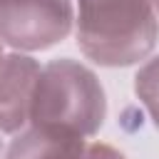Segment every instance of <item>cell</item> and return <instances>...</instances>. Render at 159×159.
Returning <instances> with one entry per match:
<instances>
[{"label":"cell","instance_id":"9c48e42d","mask_svg":"<svg viewBox=\"0 0 159 159\" xmlns=\"http://www.w3.org/2000/svg\"><path fill=\"white\" fill-rule=\"evenodd\" d=\"M154 7H157V15H159V0H154Z\"/></svg>","mask_w":159,"mask_h":159},{"label":"cell","instance_id":"8992f818","mask_svg":"<svg viewBox=\"0 0 159 159\" xmlns=\"http://www.w3.org/2000/svg\"><path fill=\"white\" fill-rule=\"evenodd\" d=\"M134 94L144 104L149 119L159 129V55L147 57L134 75Z\"/></svg>","mask_w":159,"mask_h":159},{"label":"cell","instance_id":"3957f363","mask_svg":"<svg viewBox=\"0 0 159 159\" xmlns=\"http://www.w3.org/2000/svg\"><path fill=\"white\" fill-rule=\"evenodd\" d=\"M75 30V0H0V40L17 52H40Z\"/></svg>","mask_w":159,"mask_h":159},{"label":"cell","instance_id":"6da1fadb","mask_svg":"<svg viewBox=\"0 0 159 159\" xmlns=\"http://www.w3.org/2000/svg\"><path fill=\"white\" fill-rule=\"evenodd\" d=\"M75 40L94 65H137L159 40L154 0H75Z\"/></svg>","mask_w":159,"mask_h":159},{"label":"cell","instance_id":"277c9868","mask_svg":"<svg viewBox=\"0 0 159 159\" xmlns=\"http://www.w3.org/2000/svg\"><path fill=\"white\" fill-rule=\"evenodd\" d=\"M42 65L30 52H5L0 60V134H17L30 124L32 94Z\"/></svg>","mask_w":159,"mask_h":159},{"label":"cell","instance_id":"ba28073f","mask_svg":"<svg viewBox=\"0 0 159 159\" xmlns=\"http://www.w3.org/2000/svg\"><path fill=\"white\" fill-rule=\"evenodd\" d=\"M2 57H5V42L0 40V60H2Z\"/></svg>","mask_w":159,"mask_h":159},{"label":"cell","instance_id":"5b68a950","mask_svg":"<svg viewBox=\"0 0 159 159\" xmlns=\"http://www.w3.org/2000/svg\"><path fill=\"white\" fill-rule=\"evenodd\" d=\"M87 149V137L55 129V127H37L27 124L5 149V159H82Z\"/></svg>","mask_w":159,"mask_h":159},{"label":"cell","instance_id":"7a4b0ae2","mask_svg":"<svg viewBox=\"0 0 159 159\" xmlns=\"http://www.w3.org/2000/svg\"><path fill=\"white\" fill-rule=\"evenodd\" d=\"M104 117V87L87 65L72 57H57L42 65L32 94L30 124L94 137Z\"/></svg>","mask_w":159,"mask_h":159},{"label":"cell","instance_id":"30bf717a","mask_svg":"<svg viewBox=\"0 0 159 159\" xmlns=\"http://www.w3.org/2000/svg\"><path fill=\"white\" fill-rule=\"evenodd\" d=\"M0 152H2V139H0Z\"/></svg>","mask_w":159,"mask_h":159},{"label":"cell","instance_id":"52a82bcc","mask_svg":"<svg viewBox=\"0 0 159 159\" xmlns=\"http://www.w3.org/2000/svg\"><path fill=\"white\" fill-rule=\"evenodd\" d=\"M82 159H127L119 149H114L112 144H104V142H87V149H84V157Z\"/></svg>","mask_w":159,"mask_h":159}]
</instances>
